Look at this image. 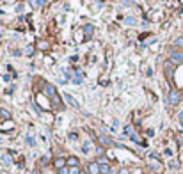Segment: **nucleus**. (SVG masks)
<instances>
[{
    "label": "nucleus",
    "instance_id": "f8f14e48",
    "mask_svg": "<svg viewBox=\"0 0 183 174\" xmlns=\"http://www.w3.org/2000/svg\"><path fill=\"white\" fill-rule=\"evenodd\" d=\"M69 174H80V169L78 167H71L69 169Z\"/></svg>",
    "mask_w": 183,
    "mask_h": 174
},
{
    "label": "nucleus",
    "instance_id": "423d86ee",
    "mask_svg": "<svg viewBox=\"0 0 183 174\" xmlns=\"http://www.w3.org/2000/svg\"><path fill=\"white\" fill-rule=\"evenodd\" d=\"M66 163H68L69 167H78V158H75V156H73V158H69Z\"/></svg>",
    "mask_w": 183,
    "mask_h": 174
},
{
    "label": "nucleus",
    "instance_id": "6e6552de",
    "mask_svg": "<svg viewBox=\"0 0 183 174\" xmlns=\"http://www.w3.org/2000/svg\"><path fill=\"white\" fill-rule=\"evenodd\" d=\"M100 140H101V142H103V144H105V146H112V140H110L108 137H105V135H100Z\"/></svg>",
    "mask_w": 183,
    "mask_h": 174
},
{
    "label": "nucleus",
    "instance_id": "f03ea898",
    "mask_svg": "<svg viewBox=\"0 0 183 174\" xmlns=\"http://www.w3.org/2000/svg\"><path fill=\"white\" fill-rule=\"evenodd\" d=\"M171 60L174 64H181L183 62V52H174V50H172L171 52Z\"/></svg>",
    "mask_w": 183,
    "mask_h": 174
},
{
    "label": "nucleus",
    "instance_id": "dca6fc26",
    "mask_svg": "<svg viewBox=\"0 0 183 174\" xmlns=\"http://www.w3.org/2000/svg\"><path fill=\"white\" fill-rule=\"evenodd\" d=\"M59 174H69V171H68L66 167H62V169H60V171H59Z\"/></svg>",
    "mask_w": 183,
    "mask_h": 174
},
{
    "label": "nucleus",
    "instance_id": "39448f33",
    "mask_svg": "<svg viewBox=\"0 0 183 174\" xmlns=\"http://www.w3.org/2000/svg\"><path fill=\"white\" fill-rule=\"evenodd\" d=\"M46 94H48V96H52V98H54V96H55V87H54V85H50V84H48V85H46Z\"/></svg>",
    "mask_w": 183,
    "mask_h": 174
},
{
    "label": "nucleus",
    "instance_id": "f257e3e1",
    "mask_svg": "<svg viewBox=\"0 0 183 174\" xmlns=\"http://www.w3.org/2000/svg\"><path fill=\"white\" fill-rule=\"evenodd\" d=\"M180 100H181V94H180V91L172 89L171 93H169V105H178V103H180Z\"/></svg>",
    "mask_w": 183,
    "mask_h": 174
},
{
    "label": "nucleus",
    "instance_id": "2eb2a0df",
    "mask_svg": "<svg viewBox=\"0 0 183 174\" xmlns=\"http://www.w3.org/2000/svg\"><path fill=\"white\" fill-rule=\"evenodd\" d=\"M85 32H87V34H93V25H87V27H85Z\"/></svg>",
    "mask_w": 183,
    "mask_h": 174
},
{
    "label": "nucleus",
    "instance_id": "4468645a",
    "mask_svg": "<svg viewBox=\"0 0 183 174\" xmlns=\"http://www.w3.org/2000/svg\"><path fill=\"white\" fill-rule=\"evenodd\" d=\"M27 142H28V144H30V146H36V140H34L32 137H27Z\"/></svg>",
    "mask_w": 183,
    "mask_h": 174
},
{
    "label": "nucleus",
    "instance_id": "9b49d317",
    "mask_svg": "<svg viewBox=\"0 0 183 174\" xmlns=\"http://www.w3.org/2000/svg\"><path fill=\"white\" fill-rule=\"evenodd\" d=\"M0 116H2V117H5V119H9V117H11V114H9L7 110H0Z\"/></svg>",
    "mask_w": 183,
    "mask_h": 174
},
{
    "label": "nucleus",
    "instance_id": "20e7f679",
    "mask_svg": "<svg viewBox=\"0 0 183 174\" xmlns=\"http://www.w3.org/2000/svg\"><path fill=\"white\" fill-rule=\"evenodd\" d=\"M89 171H91V174H98L100 172V163L96 162V163H91L89 165Z\"/></svg>",
    "mask_w": 183,
    "mask_h": 174
},
{
    "label": "nucleus",
    "instance_id": "a211bd4d",
    "mask_svg": "<svg viewBox=\"0 0 183 174\" xmlns=\"http://www.w3.org/2000/svg\"><path fill=\"white\" fill-rule=\"evenodd\" d=\"M119 174H130V171H128V169H121V172H119Z\"/></svg>",
    "mask_w": 183,
    "mask_h": 174
},
{
    "label": "nucleus",
    "instance_id": "1a4fd4ad",
    "mask_svg": "<svg viewBox=\"0 0 183 174\" xmlns=\"http://www.w3.org/2000/svg\"><path fill=\"white\" fill-rule=\"evenodd\" d=\"M64 163H66V160H64V158H59V160H55V165H57L59 169H62V167H64Z\"/></svg>",
    "mask_w": 183,
    "mask_h": 174
},
{
    "label": "nucleus",
    "instance_id": "7ed1b4c3",
    "mask_svg": "<svg viewBox=\"0 0 183 174\" xmlns=\"http://www.w3.org/2000/svg\"><path fill=\"white\" fill-rule=\"evenodd\" d=\"M98 163H100V172H101V174H108V172H110V165H108L105 160H100Z\"/></svg>",
    "mask_w": 183,
    "mask_h": 174
},
{
    "label": "nucleus",
    "instance_id": "6ab92c4d",
    "mask_svg": "<svg viewBox=\"0 0 183 174\" xmlns=\"http://www.w3.org/2000/svg\"><path fill=\"white\" fill-rule=\"evenodd\" d=\"M180 117H183V110H181V114H180Z\"/></svg>",
    "mask_w": 183,
    "mask_h": 174
},
{
    "label": "nucleus",
    "instance_id": "9d476101",
    "mask_svg": "<svg viewBox=\"0 0 183 174\" xmlns=\"http://www.w3.org/2000/svg\"><path fill=\"white\" fill-rule=\"evenodd\" d=\"M174 46H183V37H178V39H174Z\"/></svg>",
    "mask_w": 183,
    "mask_h": 174
},
{
    "label": "nucleus",
    "instance_id": "ddd939ff",
    "mask_svg": "<svg viewBox=\"0 0 183 174\" xmlns=\"http://www.w3.org/2000/svg\"><path fill=\"white\" fill-rule=\"evenodd\" d=\"M125 23H126V25H135V20H134V18H126Z\"/></svg>",
    "mask_w": 183,
    "mask_h": 174
},
{
    "label": "nucleus",
    "instance_id": "aec40b11",
    "mask_svg": "<svg viewBox=\"0 0 183 174\" xmlns=\"http://www.w3.org/2000/svg\"><path fill=\"white\" fill-rule=\"evenodd\" d=\"M80 174H82V172H80Z\"/></svg>",
    "mask_w": 183,
    "mask_h": 174
},
{
    "label": "nucleus",
    "instance_id": "f3484780",
    "mask_svg": "<svg viewBox=\"0 0 183 174\" xmlns=\"http://www.w3.org/2000/svg\"><path fill=\"white\" fill-rule=\"evenodd\" d=\"M73 82H75V84H82V78H80V77H77V78H75Z\"/></svg>",
    "mask_w": 183,
    "mask_h": 174
},
{
    "label": "nucleus",
    "instance_id": "0eeeda50",
    "mask_svg": "<svg viewBox=\"0 0 183 174\" xmlns=\"http://www.w3.org/2000/svg\"><path fill=\"white\" fill-rule=\"evenodd\" d=\"M64 98H66V101H68V103H69L71 107H78V103H77V101H75L73 98H71L69 94H64Z\"/></svg>",
    "mask_w": 183,
    "mask_h": 174
}]
</instances>
